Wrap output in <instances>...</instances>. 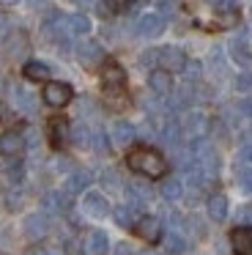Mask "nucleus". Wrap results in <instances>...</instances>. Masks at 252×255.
I'll return each instance as SVG.
<instances>
[{
	"mask_svg": "<svg viewBox=\"0 0 252 255\" xmlns=\"http://www.w3.org/2000/svg\"><path fill=\"white\" fill-rule=\"evenodd\" d=\"M126 162H129L131 170L140 173V176H145V178H162L164 170H167L164 156L159 154V151H153V148H137V151H131V154L126 156Z\"/></svg>",
	"mask_w": 252,
	"mask_h": 255,
	"instance_id": "obj_1",
	"label": "nucleus"
},
{
	"mask_svg": "<svg viewBox=\"0 0 252 255\" xmlns=\"http://www.w3.org/2000/svg\"><path fill=\"white\" fill-rule=\"evenodd\" d=\"M25 134L16 132V129H8V132L0 134V154L5 156V159H19L22 151H25Z\"/></svg>",
	"mask_w": 252,
	"mask_h": 255,
	"instance_id": "obj_2",
	"label": "nucleus"
},
{
	"mask_svg": "<svg viewBox=\"0 0 252 255\" xmlns=\"http://www.w3.org/2000/svg\"><path fill=\"white\" fill-rule=\"evenodd\" d=\"M41 96H44V102H47L49 107H66L71 102V96H74V91H71V85H66V83H47Z\"/></svg>",
	"mask_w": 252,
	"mask_h": 255,
	"instance_id": "obj_3",
	"label": "nucleus"
},
{
	"mask_svg": "<svg viewBox=\"0 0 252 255\" xmlns=\"http://www.w3.org/2000/svg\"><path fill=\"white\" fill-rule=\"evenodd\" d=\"M159 52V69H164L167 74H173V72H184V66H186V55L178 50V47H162V50H156Z\"/></svg>",
	"mask_w": 252,
	"mask_h": 255,
	"instance_id": "obj_4",
	"label": "nucleus"
},
{
	"mask_svg": "<svg viewBox=\"0 0 252 255\" xmlns=\"http://www.w3.org/2000/svg\"><path fill=\"white\" fill-rule=\"evenodd\" d=\"M181 132H186L192 140H200L208 132V118L200 110H189L184 116V121H181Z\"/></svg>",
	"mask_w": 252,
	"mask_h": 255,
	"instance_id": "obj_5",
	"label": "nucleus"
},
{
	"mask_svg": "<svg viewBox=\"0 0 252 255\" xmlns=\"http://www.w3.org/2000/svg\"><path fill=\"white\" fill-rule=\"evenodd\" d=\"M134 233L142 242H159V239H162V222H159L156 217L145 214L134 222Z\"/></svg>",
	"mask_w": 252,
	"mask_h": 255,
	"instance_id": "obj_6",
	"label": "nucleus"
},
{
	"mask_svg": "<svg viewBox=\"0 0 252 255\" xmlns=\"http://www.w3.org/2000/svg\"><path fill=\"white\" fill-rule=\"evenodd\" d=\"M77 58H80L82 66L93 69V66H99V63L104 61V50L96 44V41H80V44H77Z\"/></svg>",
	"mask_w": 252,
	"mask_h": 255,
	"instance_id": "obj_7",
	"label": "nucleus"
},
{
	"mask_svg": "<svg viewBox=\"0 0 252 255\" xmlns=\"http://www.w3.org/2000/svg\"><path fill=\"white\" fill-rule=\"evenodd\" d=\"M27 52H30V41H27L25 30L8 33V39H5V55L14 58V61H19V58H25Z\"/></svg>",
	"mask_w": 252,
	"mask_h": 255,
	"instance_id": "obj_8",
	"label": "nucleus"
},
{
	"mask_svg": "<svg viewBox=\"0 0 252 255\" xmlns=\"http://www.w3.org/2000/svg\"><path fill=\"white\" fill-rule=\"evenodd\" d=\"M69 140H71V127H69V121L66 118H52L49 121V143L55 145V148H66L69 145Z\"/></svg>",
	"mask_w": 252,
	"mask_h": 255,
	"instance_id": "obj_9",
	"label": "nucleus"
},
{
	"mask_svg": "<svg viewBox=\"0 0 252 255\" xmlns=\"http://www.w3.org/2000/svg\"><path fill=\"white\" fill-rule=\"evenodd\" d=\"M82 209H85L88 217H96V220H102V217L110 214V203L104 195L99 192H88L85 198H82Z\"/></svg>",
	"mask_w": 252,
	"mask_h": 255,
	"instance_id": "obj_10",
	"label": "nucleus"
},
{
	"mask_svg": "<svg viewBox=\"0 0 252 255\" xmlns=\"http://www.w3.org/2000/svg\"><path fill=\"white\" fill-rule=\"evenodd\" d=\"M162 30H164V19L159 14H142L137 19V36H142V39H153Z\"/></svg>",
	"mask_w": 252,
	"mask_h": 255,
	"instance_id": "obj_11",
	"label": "nucleus"
},
{
	"mask_svg": "<svg viewBox=\"0 0 252 255\" xmlns=\"http://www.w3.org/2000/svg\"><path fill=\"white\" fill-rule=\"evenodd\" d=\"M22 228H25V236L44 239L49 231V220H47V214H27L25 222H22Z\"/></svg>",
	"mask_w": 252,
	"mask_h": 255,
	"instance_id": "obj_12",
	"label": "nucleus"
},
{
	"mask_svg": "<svg viewBox=\"0 0 252 255\" xmlns=\"http://www.w3.org/2000/svg\"><path fill=\"white\" fill-rule=\"evenodd\" d=\"M102 80H104V88L113 94V91H121L126 85V72L118 66V63H107L102 72Z\"/></svg>",
	"mask_w": 252,
	"mask_h": 255,
	"instance_id": "obj_13",
	"label": "nucleus"
},
{
	"mask_svg": "<svg viewBox=\"0 0 252 255\" xmlns=\"http://www.w3.org/2000/svg\"><path fill=\"white\" fill-rule=\"evenodd\" d=\"M110 137H113V143L118 145H131V140L137 137V129L131 127L129 121H115L113 124V129H110Z\"/></svg>",
	"mask_w": 252,
	"mask_h": 255,
	"instance_id": "obj_14",
	"label": "nucleus"
},
{
	"mask_svg": "<svg viewBox=\"0 0 252 255\" xmlns=\"http://www.w3.org/2000/svg\"><path fill=\"white\" fill-rule=\"evenodd\" d=\"M230 58H233L236 63H241V66H250L252 63V50H250V41L244 39V36H236V39H230Z\"/></svg>",
	"mask_w": 252,
	"mask_h": 255,
	"instance_id": "obj_15",
	"label": "nucleus"
},
{
	"mask_svg": "<svg viewBox=\"0 0 252 255\" xmlns=\"http://www.w3.org/2000/svg\"><path fill=\"white\" fill-rule=\"evenodd\" d=\"M230 244H233V250L239 255H250L252 253V228H247V225L236 228L230 233Z\"/></svg>",
	"mask_w": 252,
	"mask_h": 255,
	"instance_id": "obj_16",
	"label": "nucleus"
},
{
	"mask_svg": "<svg viewBox=\"0 0 252 255\" xmlns=\"http://www.w3.org/2000/svg\"><path fill=\"white\" fill-rule=\"evenodd\" d=\"M148 85H151V91L156 96H170V91H173V80H170V74L164 69H153L151 77H148Z\"/></svg>",
	"mask_w": 252,
	"mask_h": 255,
	"instance_id": "obj_17",
	"label": "nucleus"
},
{
	"mask_svg": "<svg viewBox=\"0 0 252 255\" xmlns=\"http://www.w3.org/2000/svg\"><path fill=\"white\" fill-rule=\"evenodd\" d=\"M126 198H129V203L126 206H131V209H142V206H148V200H151V192H148V187L145 184H129V189H126Z\"/></svg>",
	"mask_w": 252,
	"mask_h": 255,
	"instance_id": "obj_18",
	"label": "nucleus"
},
{
	"mask_svg": "<svg viewBox=\"0 0 252 255\" xmlns=\"http://www.w3.org/2000/svg\"><path fill=\"white\" fill-rule=\"evenodd\" d=\"M107 236H104L102 231H91L88 233V239H85V253L88 255H104L107 253Z\"/></svg>",
	"mask_w": 252,
	"mask_h": 255,
	"instance_id": "obj_19",
	"label": "nucleus"
},
{
	"mask_svg": "<svg viewBox=\"0 0 252 255\" xmlns=\"http://www.w3.org/2000/svg\"><path fill=\"white\" fill-rule=\"evenodd\" d=\"M14 102H16V107H19L22 113H36V107H38L36 96H33L27 88H22V85H14Z\"/></svg>",
	"mask_w": 252,
	"mask_h": 255,
	"instance_id": "obj_20",
	"label": "nucleus"
},
{
	"mask_svg": "<svg viewBox=\"0 0 252 255\" xmlns=\"http://www.w3.org/2000/svg\"><path fill=\"white\" fill-rule=\"evenodd\" d=\"M208 217L217 222L228 220V198L225 195H211L208 198Z\"/></svg>",
	"mask_w": 252,
	"mask_h": 255,
	"instance_id": "obj_21",
	"label": "nucleus"
},
{
	"mask_svg": "<svg viewBox=\"0 0 252 255\" xmlns=\"http://www.w3.org/2000/svg\"><path fill=\"white\" fill-rule=\"evenodd\" d=\"M88 30H91V19L85 14H71V17H66V33L69 36H82Z\"/></svg>",
	"mask_w": 252,
	"mask_h": 255,
	"instance_id": "obj_22",
	"label": "nucleus"
},
{
	"mask_svg": "<svg viewBox=\"0 0 252 255\" xmlns=\"http://www.w3.org/2000/svg\"><path fill=\"white\" fill-rule=\"evenodd\" d=\"M91 184V173H85V170H77V173H71L69 178H66V195H77V192H82V189Z\"/></svg>",
	"mask_w": 252,
	"mask_h": 255,
	"instance_id": "obj_23",
	"label": "nucleus"
},
{
	"mask_svg": "<svg viewBox=\"0 0 252 255\" xmlns=\"http://www.w3.org/2000/svg\"><path fill=\"white\" fill-rule=\"evenodd\" d=\"M159 192H162L164 200H178L181 195H184V181H181V178H175V176H170V178H164V181H162Z\"/></svg>",
	"mask_w": 252,
	"mask_h": 255,
	"instance_id": "obj_24",
	"label": "nucleus"
},
{
	"mask_svg": "<svg viewBox=\"0 0 252 255\" xmlns=\"http://www.w3.org/2000/svg\"><path fill=\"white\" fill-rule=\"evenodd\" d=\"M22 74L27 80H33V83H41V80H49V66L47 63H38V61H30V63H25Z\"/></svg>",
	"mask_w": 252,
	"mask_h": 255,
	"instance_id": "obj_25",
	"label": "nucleus"
},
{
	"mask_svg": "<svg viewBox=\"0 0 252 255\" xmlns=\"http://www.w3.org/2000/svg\"><path fill=\"white\" fill-rule=\"evenodd\" d=\"M113 217H115V222H118L121 228H134V209L131 206H118V209L113 211Z\"/></svg>",
	"mask_w": 252,
	"mask_h": 255,
	"instance_id": "obj_26",
	"label": "nucleus"
},
{
	"mask_svg": "<svg viewBox=\"0 0 252 255\" xmlns=\"http://www.w3.org/2000/svg\"><path fill=\"white\" fill-rule=\"evenodd\" d=\"M91 137H93V132L85 124H77V127L71 129V140H74V145H80V148H88V145H91Z\"/></svg>",
	"mask_w": 252,
	"mask_h": 255,
	"instance_id": "obj_27",
	"label": "nucleus"
},
{
	"mask_svg": "<svg viewBox=\"0 0 252 255\" xmlns=\"http://www.w3.org/2000/svg\"><path fill=\"white\" fill-rule=\"evenodd\" d=\"M5 178H8L11 184H19L22 178H25V165H22L19 159H8L5 162Z\"/></svg>",
	"mask_w": 252,
	"mask_h": 255,
	"instance_id": "obj_28",
	"label": "nucleus"
},
{
	"mask_svg": "<svg viewBox=\"0 0 252 255\" xmlns=\"http://www.w3.org/2000/svg\"><path fill=\"white\" fill-rule=\"evenodd\" d=\"M164 247H167V253H173V255L184 253V239H181V233L170 231L167 236H164Z\"/></svg>",
	"mask_w": 252,
	"mask_h": 255,
	"instance_id": "obj_29",
	"label": "nucleus"
},
{
	"mask_svg": "<svg viewBox=\"0 0 252 255\" xmlns=\"http://www.w3.org/2000/svg\"><path fill=\"white\" fill-rule=\"evenodd\" d=\"M184 72H186V83H189V85H195L197 80H200V72H203V66H200L197 61H186Z\"/></svg>",
	"mask_w": 252,
	"mask_h": 255,
	"instance_id": "obj_30",
	"label": "nucleus"
},
{
	"mask_svg": "<svg viewBox=\"0 0 252 255\" xmlns=\"http://www.w3.org/2000/svg\"><path fill=\"white\" fill-rule=\"evenodd\" d=\"M236 91H241V94H250L252 91V72H244L236 77Z\"/></svg>",
	"mask_w": 252,
	"mask_h": 255,
	"instance_id": "obj_31",
	"label": "nucleus"
},
{
	"mask_svg": "<svg viewBox=\"0 0 252 255\" xmlns=\"http://www.w3.org/2000/svg\"><path fill=\"white\" fill-rule=\"evenodd\" d=\"M102 184H104L107 189H118V187H121V176H118L115 170H104V173H102Z\"/></svg>",
	"mask_w": 252,
	"mask_h": 255,
	"instance_id": "obj_32",
	"label": "nucleus"
},
{
	"mask_svg": "<svg viewBox=\"0 0 252 255\" xmlns=\"http://www.w3.org/2000/svg\"><path fill=\"white\" fill-rule=\"evenodd\" d=\"M239 184L244 192H252V167H241L239 170Z\"/></svg>",
	"mask_w": 252,
	"mask_h": 255,
	"instance_id": "obj_33",
	"label": "nucleus"
},
{
	"mask_svg": "<svg viewBox=\"0 0 252 255\" xmlns=\"http://www.w3.org/2000/svg\"><path fill=\"white\" fill-rule=\"evenodd\" d=\"M91 145H93L96 151H102V154L107 151V137H104V132H102V129H96V132H93V137H91Z\"/></svg>",
	"mask_w": 252,
	"mask_h": 255,
	"instance_id": "obj_34",
	"label": "nucleus"
},
{
	"mask_svg": "<svg viewBox=\"0 0 252 255\" xmlns=\"http://www.w3.org/2000/svg\"><path fill=\"white\" fill-rule=\"evenodd\" d=\"M236 8H239L236 0H217V11L219 14H236Z\"/></svg>",
	"mask_w": 252,
	"mask_h": 255,
	"instance_id": "obj_35",
	"label": "nucleus"
},
{
	"mask_svg": "<svg viewBox=\"0 0 252 255\" xmlns=\"http://www.w3.org/2000/svg\"><path fill=\"white\" fill-rule=\"evenodd\" d=\"M239 159H252V140H244L241 143V148H239Z\"/></svg>",
	"mask_w": 252,
	"mask_h": 255,
	"instance_id": "obj_36",
	"label": "nucleus"
},
{
	"mask_svg": "<svg viewBox=\"0 0 252 255\" xmlns=\"http://www.w3.org/2000/svg\"><path fill=\"white\" fill-rule=\"evenodd\" d=\"M156 61H159V52H156V50H148L145 55L140 58V63H142V66H153Z\"/></svg>",
	"mask_w": 252,
	"mask_h": 255,
	"instance_id": "obj_37",
	"label": "nucleus"
},
{
	"mask_svg": "<svg viewBox=\"0 0 252 255\" xmlns=\"http://www.w3.org/2000/svg\"><path fill=\"white\" fill-rule=\"evenodd\" d=\"M239 116H244V118H252V99H244L239 105Z\"/></svg>",
	"mask_w": 252,
	"mask_h": 255,
	"instance_id": "obj_38",
	"label": "nucleus"
},
{
	"mask_svg": "<svg viewBox=\"0 0 252 255\" xmlns=\"http://www.w3.org/2000/svg\"><path fill=\"white\" fill-rule=\"evenodd\" d=\"M115 255H134V253H131V247L126 242H121V244H115Z\"/></svg>",
	"mask_w": 252,
	"mask_h": 255,
	"instance_id": "obj_39",
	"label": "nucleus"
},
{
	"mask_svg": "<svg viewBox=\"0 0 252 255\" xmlns=\"http://www.w3.org/2000/svg\"><path fill=\"white\" fill-rule=\"evenodd\" d=\"M66 253H69V255H82L80 242H69V244H66Z\"/></svg>",
	"mask_w": 252,
	"mask_h": 255,
	"instance_id": "obj_40",
	"label": "nucleus"
},
{
	"mask_svg": "<svg viewBox=\"0 0 252 255\" xmlns=\"http://www.w3.org/2000/svg\"><path fill=\"white\" fill-rule=\"evenodd\" d=\"M25 255H52V253H49L47 247H30V250H27Z\"/></svg>",
	"mask_w": 252,
	"mask_h": 255,
	"instance_id": "obj_41",
	"label": "nucleus"
},
{
	"mask_svg": "<svg viewBox=\"0 0 252 255\" xmlns=\"http://www.w3.org/2000/svg\"><path fill=\"white\" fill-rule=\"evenodd\" d=\"M239 217H241V220H244V222H252V206H244Z\"/></svg>",
	"mask_w": 252,
	"mask_h": 255,
	"instance_id": "obj_42",
	"label": "nucleus"
},
{
	"mask_svg": "<svg viewBox=\"0 0 252 255\" xmlns=\"http://www.w3.org/2000/svg\"><path fill=\"white\" fill-rule=\"evenodd\" d=\"M5 33H8V17L0 14V36H5Z\"/></svg>",
	"mask_w": 252,
	"mask_h": 255,
	"instance_id": "obj_43",
	"label": "nucleus"
},
{
	"mask_svg": "<svg viewBox=\"0 0 252 255\" xmlns=\"http://www.w3.org/2000/svg\"><path fill=\"white\" fill-rule=\"evenodd\" d=\"M107 3H110V8H121V6L126 3V0H107Z\"/></svg>",
	"mask_w": 252,
	"mask_h": 255,
	"instance_id": "obj_44",
	"label": "nucleus"
},
{
	"mask_svg": "<svg viewBox=\"0 0 252 255\" xmlns=\"http://www.w3.org/2000/svg\"><path fill=\"white\" fill-rule=\"evenodd\" d=\"M14 3H19V0H0V6H14Z\"/></svg>",
	"mask_w": 252,
	"mask_h": 255,
	"instance_id": "obj_45",
	"label": "nucleus"
},
{
	"mask_svg": "<svg viewBox=\"0 0 252 255\" xmlns=\"http://www.w3.org/2000/svg\"><path fill=\"white\" fill-rule=\"evenodd\" d=\"M27 3H30L33 8H38V6H41V3H44V0H27Z\"/></svg>",
	"mask_w": 252,
	"mask_h": 255,
	"instance_id": "obj_46",
	"label": "nucleus"
},
{
	"mask_svg": "<svg viewBox=\"0 0 252 255\" xmlns=\"http://www.w3.org/2000/svg\"><path fill=\"white\" fill-rule=\"evenodd\" d=\"M3 116H5V110H3V102H0V121H3Z\"/></svg>",
	"mask_w": 252,
	"mask_h": 255,
	"instance_id": "obj_47",
	"label": "nucleus"
},
{
	"mask_svg": "<svg viewBox=\"0 0 252 255\" xmlns=\"http://www.w3.org/2000/svg\"><path fill=\"white\" fill-rule=\"evenodd\" d=\"M80 3H82V6H91V3H93V0H80Z\"/></svg>",
	"mask_w": 252,
	"mask_h": 255,
	"instance_id": "obj_48",
	"label": "nucleus"
},
{
	"mask_svg": "<svg viewBox=\"0 0 252 255\" xmlns=\"http://www.w3.org/2000/svg\"><path fill=\"white\" fill-rule=\"evenodd\" d=\"M142 255H156V253H142Z\"/></svg>",
	"mask_w": 252,
	"mask_h": 255,
	"instance_id": "obj_49",
	"label": "nucleus"
},
{
	"mask_svg": "<svg viewBox=\"0 0 252 255\" xmlns=\"http://www.w3.org/2000/svg\"><path fill=\"white\" fill-rule=\"evenodd\" d=\"M250 19H252V8H250Z\"/></svg>",
	"mask_w": 252,
	"mask_h": 255,
	"instance_id": "obj_50",
	"label": "nucleus"
},
{
	"mask_svg": "<svg viewBox=\"0 0 252 255\" xmlns=\"http://www.w3.org/2000/svg\"><path fill=\"white\" fill-rule=\"evenodd\" d=\"M214 3H217V0H214Z\"/></svg>",
	"mask_w": 252,
	"mask_h": 255,
	"instance_id": "obj_51",
	"label": "nucleus"
}]
</instances>
